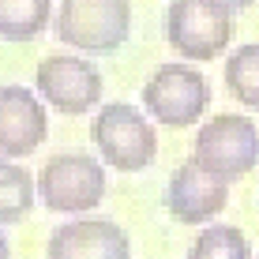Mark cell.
<instances>
[{
	"mask_svg": "<svg viewBox=\"0 0 259 259\" xmlns=\"http://www.w3.org/2000/svg\"><path fill=\"white\" fill-rule=\"evenodd\" d=\"M49 259H132L128 233L109 218H71L49 237Z\"/></svg>",
	"mask_w": 259,
	"mask_h": 259,
	"instance_id": "30bf717a",
	"label": "cell"
},
{
	"mask_svg": "<svg viewBox=\"0 0 259 259\" xmlns=\"http://www.w3.org/2000/svg\"><path fill=\"white\" fill-rule=\"evenodd\" d=\"M34 192L57 214H91L105 199V165L87 150H60L46 158Z\"/></svg>",
	"mask_w": 259,
	"mask_h": 259,
	"instance_id": "6da1fadb",
	"label": "cell"
},
{
	"mask_svg": "<svg viewBox=\"0 0 259 259\" xmlns=\"http://www.w3.org/2000/svg\"><path fill=\"white\" fill-rule=\"evenodd\" d=\"M207 105H210V83L188 60H169V64L154 68V75L143 87L147 117L165 124V128H192L195 120H203Z\"/></svg>",
	"mask_w": 259,
	"mask_h": 259,
	"instance_id": "277c9868",
	"label": "cell"
},
{
	"mask_svg": "<svg viewBox=\"0 0 259 259\" xmlns=\"http://www.w3.org/2000/svg\"><path fill=\"white\" fill-rule=\"evenodd\" d=\"M214 4H222V8H226V12H244V8H252L255 4V0H214Z\"/></svg>",
	"mask_w": 259,
	"mask_h": 259,
	"instance_id": "9a60e30c",
	"label": "cell"
},
{
	"mask_svg": "<svg viewBox=\"0 0 259 259\" xmlns=\"http://www.w3.org/2000/svg\"><path fill=\"white\" fill-rule=\"evenodd\" d=\"M53 19V0H0V38L34 41Z\"/></svg>",
	"mask_w": 259,
	"mask_h": 259,
	"instance_id": "8fae6325",
	"label": "cell"
},
{
	"mask_svg": "<svg viewBox=\"0 0 259 259\" xmlns=\"http://www.w3.org/2000/svg\"><path fill=\"white\" fill-rule=\"evenodd\" d=\"M53 34L83 53H113L132 34V0H60Z\"/></svg>",
	"mask_w": 259,
	"mask_h": 259,
	"instance_id": "3957f363",
	"label": "cell"
},
{
	"mask_svg": "<svg viewBox=\"0 0 259 259\" xmlns=\"http://www.w3.org/2000/svg\"><path fill=\"white\" fill-rule=\"evenodd\" d=\"M102 71L83 57H46L34 71V94L64 117H83L102 102Z\"/></svg>",
	"mask_w": 259,
	"mask_h": 259,
	"instance_id": "52a82bcc",
	"label": "cell"
},
{
	"mask_svg": "<svg viewBox=\"0 0 259 259\" xmlns=\"http://www.w3.org/2000/svg\"><path fill=\"white\" fill-rule=\"evenodd\" d=\"M94 147L105 165L120 169V173H139L154 162L158 154V136L154 124L143 109L128 102H109L91 124Z\"/></svg>",
	"mask_w": 259,
	"mask_h": 259,
	"instance_id": "8992f818",
	"label": "cell"
},
{
	"mask_svg": "<svg viewBox=\"0 0 259 259\" xmlns=\"http://www.w3.org/2000/svg\"><path fill=\"white\" fill-rule=\"evenodd\" d=\"M188 259H252V244L237 226H207L192 240Z\"/></svg>",
	"mask_w": 259,
	"mask_h": 259,
	"instance_id": "5bb4252c",
	"label": "cell"
},
{
	"mask_svg": "<svg viewBox=\"0 0 259 259\" xmlns=\"http://www.w3.org/2000/svg\"><path fill=\"white\" fill-rule=\"evenodd\" d=\"M49 117L30 87H0V158H26L46 143Z\"/></svg>",
	"mask_w": 259,
	"mask_h": 259,
	"instance_id": "ba28073f",
	"label": "cell"
},
{
	"mask_svg": "<svg viewBox=\"0 0 259 259\" xmlns=\"http://www.w3.org/2000/svg\"><path fill=\"white\" fill-rule=\"evenodd\" d=\"M165 41L181 60H218L233 41V12L214 0H169Z\"/></svg>",
	"mask_w": 259,
	"mask_h": 259,
	"instance_id": "5b68a950",
	"label": "cell"
},
{
	"mask_svg": "<svg viewBox=\"0 0 259 259\" xmlns=\"http://www.w3.org/2000/svg\"><path fill=\"white\" fill-rule=\"evenodd\" d=\"M192 162L203 173L218 181H240L259 165V128L255 120L237 117V113H218L203 120L192 143Z\"/></svg>",
	"mask_w": 259,
	"mask_h": 259,
	"instance_id": "7a4b0ae2",
	"label": "cell"
},
{
	"mask_svg": "<svg viewBox=\"0 0 259 259\" xmlns=\"http://www.w3.org/2000/svg\"><path fill=\"white\" fill-rule=\"evenodd\" d=\"M0 259H12V248H8V237L0 233Z\"/></svg>",
	"mask_w": 259,
	"mask_h": 259,
	"instance_id": "2e32d148",
	"label": "cell"
},
{
	"mask_svg": "<svg viewBox=\"0 0 259 259\" xmlns=\"http://www.w3.org/2000/svg\"><path fill=\"white\" fill-rule=\"evenodd\" d=\"M226 87L248 109H259V41H248L229 53L226 60Z\"/></svg>",
	"mask_w": 259,
	"mask_h": 259,
	"instance_id": "4fadbf2b",
	"label": "cell"
},
{
	"mask_svg": "<svg viewBox=\"0 0 259 259\" xmlns=\"http://www.w3.org/2000/svg\"><path fill=\"white\" fill-rule=\"evenodd\" d=\"M34 199V177L30 169L15 165L12 158H0V226H15L30 214Z\"/></svg>",
	"mask_w": 259,
	"mask_h": 259,
	"instance_id": "7c38bea8",
	"label": "cell"
},
{
	"mask_svg": "<svg viewBox=\"0 0 259 259\" xmlns=\"http://www.w3.org/2000/svg\"><path fill=\"white\" fill-rule=\"evenodd\" d=\"M226 203H229V184L203 173L192 158L173 169L169 188H165V207L177 222H184V226H207L210 218H218L226 210Z\"/></svg>",
	"mask_w": 259,
	"mask_h": 259,
	"instance_id": "9c48e42d",
	"label": "cell"
}]
</instances>
